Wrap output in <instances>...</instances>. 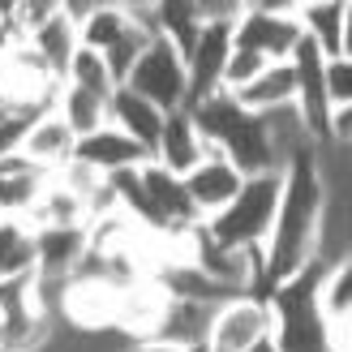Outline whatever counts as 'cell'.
<instances>
[{"mask_svg": "<svg viewBox=\"0 0 352 352\" xmlns=\"http://www.w3.org/2000/svg\"><path fill=\"white\" fill-rule=\"evenodd\" d=\"M108 125L120 129L125 138H133L146 155H155V142H160V129H164V112L155 103H146L142 95H133L129 86H116L108 99Z\"/></svg>", "mask_w": 352, "mask_h": 352, "instance_id": "cell-16", "label": "cell"}, {"mask_svg": "<svg viewBox=\"0 0 352 352\" xmlns=\"http://www.w3.org/2000/svg\"><path fill=\"white\" fill-rule=\"evenodd\" d=\"M155 34L168 39L181 56H189V47L202 34V13L198 0H155Z\"/></svg>", "mask_w": 352, "mask_h": 352, "instance_id": "cell-23", "label": "cell"}, {"mask_svg": "<svg viewBox=\"0 0 352 352\" xmlns=\"http://www.w3.org/2000/svg\"><path fill=\"white\" fill-rule=\"evenodd\" d=\"M206 142H202V133L198 125H193V116L181 108V112H168L164 116V129H160V142H155V155H151V164H160L168 168L172 176H185L193 172L202 160H206Z\"/></svg>", "mask_w": 352, "mask_h": 352, "instance_id": "cell-13", "label": "cell"}, {"mask_svg": "<svg viewBox=\"0 0 352 352\" xmlns=\"http://www.w3.org/2000/svg\"><path fill=\"white\" fill-rule=\"evenodd\" d=\"M26 223L30 228H86L91 223V206H86L78 193H69L60 181L47 176V185H43V193H39V202H34Z\"/></svg>", "mask_w": 352, "mask_h": 352, "instance_id": "cell-22", "label": "cell"}, {"mask_svg": "<svg viewBox=\"0 0 352 352\" xmlns=\"http://www.w3.org/2000/svg\"><path fill=\"white\" fill-rule=\"evenodd\" d=\"M74 146H78L74 129H69L65 120L47 108V112H39V116L30 120L26 142H22V160L52 176V172H60L65 164H74Z\"/></svg>", "mask_w": 352, "mask_h": 352, "instance_id": "cell-14", "label": "cell"}, {"mask_svg": "<svg viewBox=\"0 0 352 352\" xmlns=\"http://www.w3.org/2000/svg\"><path fill=\"white\" fill-rule=\"evenodd\" d=\"M86 262V228H34V279L69 284Z\"/></svg>", "mask_w": 352, "mask_h": 352, "instance_id": "cell-12", "label": "cell"}, {"mask_svg": "<svg viewBox=\"0 0 352 352\" xmlns=\"http://www.w3.org/2000/svg\"><path fill=\"white\" fill-rule=\"evenodd\" d=\"M0 305H5V288H0Z\"/></svg>", "mask_w": 352, "mask_h": 352, "instance_id": "cell-32", "label": "cell"}, {"mask_svg": "<svg viewBox=\"0 0 352 352\" xmlns=\"http://www.w3.org/2000/svg\"><path fill=\"white\" fill-rule=\"evenodd\" d=\"M292 17H296V26H301V39H309L327 60L344 56L348 0H309V5H292Z\"/></svg>", "mask_w": 352, "mask_h": 352, "instance_id": "cell-15", "label": "cell"}, {"mask_svg": "<svg viewBox=\"0 0 352 352\" xmlns=\"http://www.w3.org/2000/svg\"><path fill=\"white\" fill-rule=\"evenodd\" d=\"M271 340V314L262 296H228L206 331V352H250Z\"/></svg>", "mask_w": 352, "mask_h": 352, "instance_id": "cell-8", "label": "cell"}, {"mask_svg": "<svg viewBox=\"0 0 352 352\" xmlns=\"http://www.w3.org/2000/svg\"><path fill=\"white\" fill-rule=\"evenodd\" d=\"M129 352H189V348H172V344H160V340H138ZM202 352V348H198Z\"/></svg>", "mask_w": 352, "mask_h": 352, "instance_id": "cell-28", "label": "cell"}, {"mask_svg": "<svg viewBox=\"0 0 352 352\" xmlns=\"http://www.w3.org/2000/svg\"><path fill=\"white\" fill-rule=\"evenodd\" d=\"M26 47L47 65V74H52V78L65 82V69H69V60H74V56H78V47H82V43H78V22L69 17L65 0L56 5V13H52L47 22L26 39Z\"/></svg>", "mask_w": 352, "mask_h": 352, "instance_id": "cell-17", "label": "cell"}, {"mask_svg": "<svg viewBox=\"0 0 352 352\" xmlns=\"http://www.w3.org/2000/svg\"><path fill=\"white\" fill-rule=\"evenodd\" d=\"M181 185H185V193H189L193 210H198V219L206 223V219H215L219 210L241 193L245 172H236L228 160H219V155H206V160L193 168V172L181 176Z\"/></svg>", "mask_w": 352, "mask_h": 352, "instance_id": "cell-11", "label": "cell"}, {"mask_svg": "<svg viewBox=\"0 0 352 352\" xmlns=\"http://www.w3.org/2000/svg\"><path fill=\"white\" fill-rule=\"evenodd\" d=\"M74 160H78L82 168L99 172L103 181H112V176H120V172H133V168L151 164V155H146L142 146H138L133 138H125L120 129H112V125H99L95 133L78 138V146H74Z\"/></svg>", "mask_w": 352, "mask_h": 352, "instance_id": "cell-10", "label": "cell"}, {"mask_svg": "<svg viewBox=\"0 0 352 352\" xmlns=\"http://www.w3.org/2000/svg\"><path fill=\"white\" fill-rule=\"evenodd\" d=\"M322 262L314 258L292 279L275 284L267 292L271 314V344L275 352H348V331H336L318 309V279Z\"/></svg>", "mask_w": 352, "mask_h": 352, "instance_id": "cell-2", "label": "cell"}, {"mask_svg": "<svg viewBox=\"0 0 352 352\" xmlns=\"http://www.w3.org/2000/svg\"><path fill=\"white\" fill-rule=\"evenodd\" d=\"M322 206H327V185L318 176V160H314V146H309L279 168V210H275L271 236L262 245V301L275 284H284L314 262Z\"/></svg>", "mask_w": 352, "mask_h": 352, "instance_id": "cell-1", "label": "cell"}, {"mask_svg": "<svg viewBox=\"0 0 352 352\" xmlns=\"http://www.w3.org/2000/svg\"><path fill=\"white\" fill-rule=\"evenodd\" d=\"M292 95H296V82H292V65L279 60V65H267L262 74L245 86L241 95H232L245 112L254 116H267V112H279V108H292Z\"/></svg>", "mask_w": 352, "mask_h": 352, "instance_id": "cell-20", "label": "cell"}, {"mask_svg": "<svg viewBox=\"0 0 352 352\" xmlns=\"http://www.w3.org/2000/svg\"><path fill=\"white\" fill-rule=\"evenodd\" d=\"M56 336V318L39 305L34 284H9L0 305V352H47Z\"/></svg>", "mask_w": 352, "mask_h": 352, "instance_id": "cell-7", "label": "cell"}, {"mask_svg": "<svg viewBox=\"0 0 352 352\" xmlns=\"http://www.w3.org/2000/svg\"><path fill=\"white\" fill-rule=\"evenodd\" d=\"M185 112L193 116V125H198L206 151L219 155V160H228L236 172H245V176L279 172L275 155H271V142H267V125H262V116L245 112L232 95L215 91V95H206L198 103H189Z\"/></svg>", "mask_w": 352, "mask_h": 352, "instance_id": "cell-3", "label": "cell"}, {"mask_svg": "<svg viewBox=\"0 0 352 352\" xmlns=\"http://www.w3.org/2000/svg\"><path fill=\"white\" fill-rule=\"evenodd\" d=\"M275 210H279V172H258L245 176L241 193L215 219L202 223V232L215 245H228V250H262L271 236Z\"/></svg>", "mask_w": 352, "mask_h": 352, "instance_id": "cell-4", "label": "cell"}, {"mask_svg": "<svg viewBox=\"0 0 352 352\" xmlns=\"http://www.w3.org/2000/svg\"><path fill=\"white\" fill-rule=\"evenodd\" d=\"M0 30H5V5H0Z\"/></svg>", "mask_w": 352, "mask_h": 352, "instance_id": "cell-31", "label": "cell"}, {"mask_svg": "<svg viewBox=\"0 0 352 352\" xmlns=\"http://www.w3.org/2000/svg\"><path fill=\"white\" fill-rule=\"evenodd\" d=\"M52 112L74 129V138H86V133H95L99 125H108V103L95 99V95H86V91H78V86H65V82L56 91Z\"/></svg>", "mask_w": 352, "mask_h": 352, "instance_id": "cell-25", "label": "cell"}, {"mask_svg": "<svg viewBox=\"0 0 352 352\" xmlns=\"http://www.w3.org/2000/svg\"><path fill=\"white\" fill-rule=\"evenodd\" d=\"M215 309H219V305L168 301L160 327H155V340H160V344H172V348H189V352H198V348H206V331H210V318H215Z\"/></svg>", "mask_w": 352, "mask_h": 352, "instance_id": "cell-18", "label": "cell"}, {"mask_svg": "<svg viewBox=\"0 0 352 352\" xmlns=\"http://www.w3.org/2000/svg\"><path fill=\"white\" fill-rule=\"evenodd\" d=\"M232 56V22H202L198 43L185 56V78H189V103L219 91L223 65Z\"/></svg>", "mask_w": 352, "mask_h": 352, "instance_id": "cell-9", "label": "cell"}, {"mask_svg": "<svg viewBox=\"0 0 352 352\" xmlns=\"http://www.w3.org/2000/svg\"><path fill=\"white\" fill-rule=\"evenodd\" d=\"M301 43V26L292 17V5H241L232 22V47H245L267 65L288 60Z\"/></svg>", "mask_w": 352, "mask_h": 352, "instance_id": "cell-6", "label": "cell"}, {"mask_svg": "<svg viewBox=\"0 0 352 352\" xmlns=\"http://www.w3.org/2000/svg\"><path fill=\"white\" fill-rule=\"evenodd\" d=\"M318 309L336 331H352V258L327 267L318 279Z\"/></svg>", "mask_w": 352, "mask_h": 352, "instance_id": "cell-24", "label": "cell"}, {"mask_svg": "<svg viewBox=\"0 0 352 352\" xmlns=\"http://www.w3.org/2000/svg\"><path fill=\"white\" fill-rule=\"evenodd\" d=\"M34 279V228L26 219H0V288Z\"/></svg>", "mask_w": 352, "mask_h": 352, "instance_id": "cell-21", "label": "cell"}, {"mask_svg": "<svg viewBox=\"0 0 352 352\" xmlns=\"http://www.w3.org/2000/svg\"><path fill=\"white\" fill-rule=\"evenodd\" d=\"M65 86H78V91H86V95H95V99L108 103L112 91H116V78H112V69H108V60H103L99 52L78 47V56L69 60V69H65Z\"/></svg>", "mask_w": 352, "mask_h": 352, "instance_id": "cell-26", "label": "cell"}, {"mask_svg": "<svg viewBox=\"0 0 352 352\" xmlns=\"http://www.w3.org/2000/svg\"><path fill=\"white\" fill-rule=\"evenodd\" d=\"M43 185H47V172L26 164L22 155H13L9 168L0 172V219H30Z\"/></svg>", "mask_w": 352, "mask_h": 352, "instance_id": "cell-19", "label": "cell"}, {"mask_svg": "<svg viewBox=\"0 0 352 352\" xmlns=\"http://www.w3.org/2000/svg\"><path fill=\"white\" fill-rule=\"evenodd\" d=\"M322 91L331 108H352V60L336 56L322 65Z\"/></svg>", "mask_w": 352, "mask_h": 352, "instance_id": "cell-27", "label": "cell"}, {"mask_svg": "<svg viewBox=\"0 0 352 352\" xmlns=\"http://www.w3.org/2000/svg\"><path fill=\"white\" fill-rule=\"evenodd\" d=\"M250 352H275V344H271V340H262V344H254Z\"/></svg>", "mask_w": 352, "mask_h": 352, "instance_id": "cell-30", "label": "cell"}, {"mask_svg": "<svg viewBox=\"0 0 352 352\" xmlns=\"http://www.w3.org/2000/svg\"><path fill=\"white\" fill-rule=\"evenodd\" d=\"M9 116H13V103H9L5 95H0V125H5V120H9Z\"/></svg>", "mask_w": 352, "mask_h": 352, "instance_id": "cell-29", "label": "cell"}, {"mask_svg": "<svg viewBox=\"0 0 352 352\" xmlns=\"http://www.w3.org/2000/svg\"><path fill=\"white\" fill-rule=\"evenodd\" d=\"M129 86L133 95H142L146 103H155L164 116L168 112H181L189 108V78H185V56L176 52L168 39H155L146 43V52L138 56V65L129 69V78L120 82Z\"/></svg>", "mask_w": 352, "mask_h": 352, "instance_id": "cell-5", "label": "cell"}]
</instances>
